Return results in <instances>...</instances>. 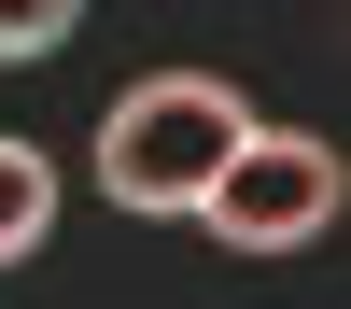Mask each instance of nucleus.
I'll list each match as a JSON object with an SVG mask.
<instances>
[{
	"mask_svg": "<svg viewBox=\"0 0 351 309\" xmlns=\"http://www.w3.org/2000/svg\"><path fill=\"white\" fill-rule=\"evenodd\" d=\"M253 140V112L225 99V84H197V71H155L127 112L99 127V183L127 197V211H197L211 197V169Z\"/></svg>",
	"mask_w": 351,
	"mask_h": 309,
	"instance_id": "f257e3e1",
	"label": "nucleus"
},
{
	"mask_svg": "<svg viewBox=\"0 0 351 309\" xmlns=\"http://www.w3.org/2000/svg\"><path fill=\"white\" fill-rule=\"evenodd\" d=\"M337 197H351V169L324 155V140H281V127H253L239 155L211 169V239H239V253H295V239H324L337 225Z\"/></svg>",
	"mask_w": 351,
	"mask_h": 309,
	"instance_id": "f03ea898",
	"label": "nucleus"
},
{
	"mask_svg": "<svg viewBox=\"0 0 351 309\" xmlns=\"http://www.w3.org/2000/svg\"><path fill=\"white\" fill-rule=\"evenodd\" d=\"M43 211H56V183H43V155H28V140H0V267H14L28 239H43Z\"/></svg>",
	"mask_w": 351,
	"mask_h": 309,
	"instance_id": "7ed1b4c3",
	"label": "nucleus"
}]
</instances>
